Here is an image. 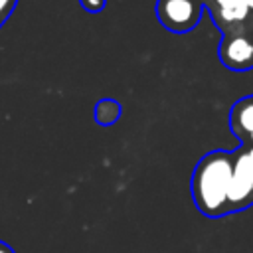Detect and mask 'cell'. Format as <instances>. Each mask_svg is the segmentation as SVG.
I'll use <instances>...</instances> for the list:
<instances>
[{
	"instance_id": "6",
	"label": "cell",
	"mask_w": 253,
	"mask_h": 253,
	"mask_svg": "<svg viewBox=\"0 0 253 253\" xmlns=\"http://www.w3.org/2000/svg\"><path fill=\"white\" fill-rule=\"evenodd\" d=\"M121 105L115 99H99L95 105V121L103 126H109L121 119Z\"/></svg>"
},
{
	"instance_id": "10",
	"label": "cell",
	"mask_w": 253,
	"mask_h": 253,
	"mask_svg": "<svg viewBox=\"0 0 253 253\" xmlns=\"http://www.w3.org/2000/svg\"><path fill=\"white\" fill-rule=\"evenodd\" d=\"M0 253H16L8 243H4V241H0Z\"/></svg>"
},
{
	"instance_id": "9",
	"label": "cell",
	"mask_w": 253,
	"mask_h": 253,
	"mask_svg": "<svg viewBox=\"0 0 253 253\" xmlns=\"http://www.w3.org/2000/svg\"><path fill=\"white\" fill-rule=\"evenodd\" d=\"M79 2L87 12H101L107 4V0H79Z\"/></svg>"
},
{
	"instance_id": "4",
	"label": "cell",
	"mask_w": 253,
	"mask_h": 253,
	"mask_svg": "<svg viewBox=\"0 0 253 253\" xmlns=\"http://www.w3.org/2000/svg\"><path fill=\"white\" fill-rule=\"evenodd\" d=\"M221 63L233 71H245L253 67V42L245 36H233L223 40L219 47Z\"/></svg>"
},
{
	"instance_id": "12",
	"label": "cell",
	"mask_w": 253,
	"mask_h": 253,
	"mask_svg": "<svg viewBox=\"0 0 253 253\" xmlns=\"http://www.w3.org/2000/svg\"><path fill=\"white\" fill-rule=\"evenodd\" d=\"M247 140H249V144H253V132H251V134L247 136Z\"/></svg>"
},
{
	"instance_id": "3",
	"label": "cell",
	"mask_w": 253,
	"mask_h": 253,
	"mask_svg": "<svg viewBox=\"0 0 253 253\" xmlns=\"http://www.w3.org/2000/svg\"><path fill=\"white\" fill-rule=\"evenodd\" d=\"M202 0H156V18L174 34L192 32L202 20Z\"/></svg>"
},
{
	"instance_id": "11",
	"label": "cell",
	"mask_w": 253,
	"mask_h": 253,
	"mask_svg": "<svg viewBox=\"0 0 253 253\" xmlns=\"http://www.w3.org/2000/svg\"><path fill=\"white\" fill-rule=\"evenodd\" d=\"M245 4H247L249 10H253V0H245Z\"/></svg>"
},
{
	"instance_id": "1",
	"label": "cell",
	"mask_w": 253,
	"mask_h": 253,
	"mask_svg": "<svg viewBox=\"0 0 253 253\" xmlns=\"http://www.w3.org/2000/svg\"><path fill=\"white\" fill-rule=\"evenodd\" d=\"M233 154L227 150H211L194 166L190 190L196 208L208 217L229 213V182Z\"/></svg>"
},
{
	"instance_id": "2",
	"label": "cell",
	"mask_w": 253,
	"mask_h": 253,
	"mask_svg": "<svg viewBox=\"0 0 253 253\" xmlns=\"http://www.w3.org/2000/svg\"><path fill=\"white\" fill-rule=\"evenodd\" d=\"M253 206V144H243L233 152L229 182V213Z\"/></svg>"
},
{
	"instance_id": "5",
	"label": "cell",
	"mask_w": 253,
	"mask_h": 253,
	"mask_svg": "<svg viewBox=\"0 0 253 253\" xmlns=\"http://www.w3.org/2000/svg\"><path fill=\"white\" fill-rule=\"evenodd\" d=\"M229 126L241 140H245L253 132V97H243L231 107Z\"/></svg>"
},
{
	"instance_id": "7",
	"label": "cell",
	"mask_w": 253,
	"mask_h": 253,
	"mask_svg": "<svg viewBox=\"0 0 253 253\" xmlns=\"http://www.w3.org/2000/svg\"><path fill=\"white\" fill-rule=\"evenodd\" d=\"M215 2L223 22H241L249 12L245 0H215Z\"/></svg>"
},
{
	"instance_id": "8",
	"label": "cell",
	"mask_w": 253,
	"mask_h": 253,
	"mask_svg": "<svg viewBox=\"0 0 253 253\" xmlns=\"http://www.w3.org/2000/svg\"><path fill=\"white\" fill-rule=\"evenodd\" d=\"M16 6H18V0H0V28L12 16V12L16 10Z\"/></svg>"
}]
</instances>
